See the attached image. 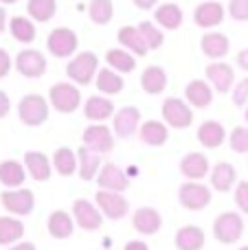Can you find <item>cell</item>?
Masks as SVG:
<instances>
[{"instance_id":"20","label":"cell","mask_w":248,"mask_h":250,"mask_svg":"<svg viewBox=\"0 0 248 250\" xmlns=\"http://www.w3.org/2000/svg\"><path fill=\"white\" fill-rule=\"evenodd\" d=\"M77 160H79V178L86 182L90 180H97V173H99V169L103 167V163H101V154L95 149H90V147L82 145L77 149Z\"/></svg>"},{"instance_id":"10","label":"cell","mask_w":248,"mask_h":250,"mask_svg":"<svg viewBox=\"0 0 248 250\" xmlns=\"http://www.w3.org/2000/svg\"><path fill=\"white\" fill-rule=\"evenodd\" d=\"M82 141L86 147L90 149L99 151L101 156L110 154L114 149V132L103 123H95V125H88L82 134Z\"/></svg>"},{"instance_id":"18","label":"cell","mask_w":248,"mask_h":250,"mask_svg":"<svg viewBox=\"0 0 248 250\" xmlns=\"http://www.w3.org/2000/svg\"><path fill=\"white\" fill-rule=\"evenodd\" d=\"M132 226L141 235H156L163 226V215L152 207H141L132 215Z\"/></svg>"},{"instance_id":"51","label":"cell","mask_w":248,"mask_h":250,"mask_svg":"<svg viewBox=\"0 0 248 250\" xmlns=\"http://www.w3.org/2000/svg\"><path fill=\"white\" fill-rule=\"evenodd\" d=\"M7 29V13H4V9H2V4H0V33Z\"/></svg>"},{"instance_id":"24","label":"cell","mask_w":248,"mask_h":250,"mask_svg":"<svg viewBox=\"0 0 248 250\" xmlns=\"http://www.w3.org/2000/svg\"><path fill=\"white\" fill-rule=\"evenodd\" d=\"M185 101L191 108H209L213 104V90L205 79H193L185 88Z\"/></svg>"},{"instance_id":"6","label":"cell","mask_w":248,"mask_h":250,"mask_svg":"<svg viewBox=\"0 0 248 250\" xmlns=\"http://www.w3.org/2000/svg\"><path fill=\"white\" fill-rule=\"evenodd\" d=\"M178 200L187 211H202L211 204V189L198 180L183 182L178 189Z\"/></svg>"},{"instance_id":"44","label":"cell","mask_w":248,"mask_h":250,"mask_svg":"<svg viewBox=\"0 0 248 250\" xmlns=\"http://www.w3.org/2000/svg\"><path fill=\"white\" fill-rule=\"evenodd\" d=\"M233 104L235 105H246L248 101V77H244L235 88H233Z\"/></svg>"},{"instance_id":"25","label":"cell","mask_w":248,"mask_h":250,"mask_svg":"<svg viewBox=\"0 0 248 250\" xmlns=\"http://www.w3.org/2000/svg\"><path fill=\"white\" fill-rule=\"evenodd\" d=\"M46 229H48V235H51L53 239H68L70 235L75 233V220L70 213L57 208V211H53L51 215H48Z\"/></svg>"},{"instance_id":"40","label":"cell","mask_w":248,"mask_h":250,"mask_svg":"<svg viewBox=\"0 0 248 250\" xmlns=\"http://www.w3.org/2000/svg\"><path fill=\"white\" fill-rule=\"evenodd\" d=\"M139 31H141V35H143V40L147 42L149 51H158V48L163 46V42H165V35H163V31L158 29L154 22H147V20L141 22Z\"/></svg>"},{"instance_id":"54","label":"cell","mask_w":248,"mask_h":250,"mask_svg":"<svg viewBox=\"0 0 248 250\" xmlns=\"http://www.w3.org/2000/svg\"><path fill=\"white\" fill-rule=\"evenodd\" d=\"M240 250H248V246H242V248H240Z\"/></svg>"},{"instance_id":"22","label":"cell","mask_w":248,"mask_h":250,"mask_svg":"<svg viewBox=\"0 0 248 250\" xmlns=\"http://www.w3.org/2000/svg\"><path fill=\"white\" fill-rule=\"evenodd\" d=\"M141 141L149 147H163L169 138V125L158 121V119H149V121H143L139 127Z\"/></svg>"},{"instance_id":"46","label":"cell","mask_w":248,"mask_h":250,"mask_svg":"<svg viewBox=\"0 0 248 250\" xmlns=\"http://www.w3.org/2000/svg\"><path fill=\"white\" fill-rule=\"evenodd\" d=\"M9 110H11V99L7 97V92L0 90V119H4L9 114Z\"/></svg>"},{"instance_id":"52","label":"cell","mask_w":248,"mask_h":250,"mask_svg":"<svg viewBox=\"0 0 248 250\" xmlns=\"http://www.w3.org/2000/svg\"><path fill=\"white\" fill-rule=\"evenodd\" d=\"M18 0H0V4H16Z\"/></svg>"},{"instance_id":"2","label":"cell","mask_w":248,"mask_h":250,"mask_svg":"<svg viewBox=\"0 0 248 250\" xmlns=\"http://www.w3.org/2000/svg\"><path fill=\"white\" fill-rule=\"evenodd\" d=\"M48 114H51V104L48 99H44L42 95H24L18 104V117L24 125L29 127H38V125L48 121Z\"/></svg>"},{"instance_id":"19","label":"cell","mask_w":248,"mask_h":250,"mask_svg":"<svg viewBox=\"0 0 248 250\" xmlns=\"http://www.w3.org/2000/svg\"><path fill=\"white\" fill-rule=\"evenodd\" d=\"M24 167H26V173H29L35 182H46L53 173L51 158H48L44 151H26Z\"/></svg>"},{"instance_id":"28","label":"cell","mask_w":248,"mask_h":250,"mask_svg":"<svg viewBox=\"0 0 248 250\" xmlns=\"http://www.w3.org/2000/svg\"><path fill=\"white\" fill-rule=\"evenodd\" d=\"M237 185V171L231 163H218L211 169V187L220 193H227Z\"/></svg>"},{"instance_id":"27","label":"cell","mask_w":248,"mask_h":250,"mask_svg":"<svg viewBox=\"0 0 248 250\" xmlns=\"http://www.w3.org/2000/svg\"><path fill=\"white\" fill-rule=\"evenodd\" d=\"M227 141V129L218 121H205L198 127V143L207 149H218Z\"/></svg>"},{"instance_id":"8","label":"cell","mask_w":248,"mask_h":250,"mask_svg":"<svg viewBox=\"0 0 248 250\" xmlns=\"http://www.w3.org/2000/svg\"><path fill=\"white\" fill-rule=\"evenodd\" d=\"M0 204L11 215H31L35 208V195H33V191L24 189V187H20V189H7L0 193Z\"/></svg>"},{"instance_id":"49","label":"cell","mask_w":248,"mask_h":250,"mask_svg":"<svg viewBox=\"0 0 248 250\" xmlns=\"http://www.w3.org/2000/svg\"><path fill=\"white\" fill-rule=\"evenodd\" d=\"M237 66L248 73V48H244V51L237 53Z\"/></svg>"},{"instance_id":"9","label":"cell","mask_w":248,"mask_h":250,"mask_svg":"<svg viewBox=\"0 0 248 250\" xmlns=\"http://www.w3.org/2000/svg\"><path fill=\"white\" fill-rule=\"evenodd\" d=\"M73 220L82 230H99L103 226V213L99 211V207L88 200H75L73 202Z\"/></svg>"},{"instance_id":"7","label":"cell","mask_w":248,"mask_h":250,"mask_svg":"<svg viewBox=\"0 0 248 250\" xmlns=\"http://www.w3.org/2000/svg\"><path fill=\"white\" fill-rule=\"evenodd\" d=\"M163 121H165L169 127L176 129H185L193 123V110L191 105L185 99H178V97H167L163 101Z\"/></svg>"},{"instance_id":"13","label":"cell","mask_w":248,"mask_h":250,"mask_svg":"<svg viewBox=\"0 0 248 250\" xmlns=\"http://www.w3.org/2000/svg\"><path fill=\"white\" fill-rule=\"evenodd\" d=\"M95 182L99 185V189L114 191V193H123V191L130 187V180H127V176L123 173V169L117 167L114 163H105L103 167L99 169V173H97Z\"/></svg>"},{"instance_id":"15","label":"cell","mask_w":248,"mask_h":250,"mask_svg":"<svg viewBox=\"0 0 248 250\" xmlns=\"http://www.w3.org/2000/svg\"><path fill=\"white\" fill-rule=\"evenodd\" d=\"M141 125V110L134 105H125L119 112H114L112 117V132L119 138H130L132 134H136Z\"/></svg>"},{"instance_id":"1","label":"cell","mask_w":248,"mask_h":250,"mask_svg":"<svg viewBox=\"0 0 248 250\" xmlns=\"http://www.w3.org/2000/svg\"><path fill=\"white\" fill-rule=\"evenodd\" d=\"M97 73H99V57L92 51H82L68 62L66 66V75L73 83L77 86H88L95 82Z\"/></svg>"},{"instance_id":"23","label":"cell","mask_w":248,"mask_h":250,"mask_svg":"<svg viewBox=\"0 0 248 250\" xmlns=\"http://www.w3.org/2000/svg\"><path fill=\"white\" fill-rule=\"evenodd\" d=\"M200 48L211 60H222V57H227L228 51H231V42H228V38L224 33H220V31H209V33L202 35Z\"/></svg>"},{"instance_id":"17","label":"cell","mask_w":248,"mask_h":250,"mask_svg":"<svg viewBox=\"0 0 248 250\" xmlns=\"http://www.w3.org/2000/svg\"><path fill=\"white\" fill-rule=\"evenodd\" d=\"M180 171L187 180H202L211 171V163L202 151H189L180 160Z\"/></svg>"},{"instance_id":"35","label":"cell","mask_w":248,"mask_h":250,"mask_svg":"<svg viewBox=\"0 0 248 250\" xmlns=\"http://www.w3.org/2000/svg\"><path fill=\"white\" fill-rule=\"evenodd\" d=\"M105 62H108L110 68L121 75H127L136 68V55L125 51V48H110V51L105 53Z\"/></svg>"},{"instance_id":"39","label":"cell","mask_w":248,"mask_h":250,"mask_svg":"<svg viewBox=\"0 0 248 250\" xmlns=\"http://www.w3.org/2000/svg\"><path fill=\"white\" fill-rule=\"evenodd\" d=\"M88 16L95 24H108L114 16V4L112 0H90L88 4Z\"/></svg>"},{"instance_id":"53","label":"cell","mask_w":248,"mask_h":250,"mask_svg":"<svg viewBox=\"0 0 248 250\" xmlns=\"http://www.w3.org/2000/svg\"><path fill=\"white\" fill-rule=\"evenodd\" d=\"M244 119H246V123H248V105H246V110H244Z\"/></svg>"},{"instance_id":"43","label":"cell","mask_w":248,"mask_h":250,"mask_svg":"<svg viewBox=\"0 0 248 250\" xmlns=\"http://www.w3.org/2000/svg\"><path fill=\"white\" fill-rule=\"evenodd\" d=\"M235 204L244 215H248V180L237 182L235 187Z\"/></svg>"},{"instance_id":"36","label":"cell","mask_w":248,"mask_h":250,"mask_svg":"<svg viewBox=\"0 0 248 250\" xmlns=\"http://www.w3.org/2000/svg\"><path fill=\"white\" fill-rule=\"evenodd\" d=\"M9 31H11V38L22 44H31L35 40V35H38V29H35L33 20L24 18V16H13L11 20H9Z\"/></svg>"},{"instance_id":"26","label":"cell","mask_w":248,"mask_h":250,"mask_svg":"<svg viewBox=\"0 0 248 250\" xmlns=\"http://www.w3.org/2000/svg\"><path fill=\"white\" fill-rule=\"evenodd\" d=\"M83 117L92 123H103L110 117H114V104L105 97H88V101L83 104Z\"/></svg>"},{"instance_id":"14","label":"cell","mask_w":248,"mask_h":250,"mask_svg":"<svg viewBox=\"0 0 248 250\" xmlns=\"http://www.w3.org/2000/svg\"><path fill=\"white\" fill-rule=\"evenodd\" d=\"M205 73H207V79L211 82V86L215 88V92H222V95L231 92L233 83H235V70H233L231 64L218 60V62L207 66Z\"/></svg>"},{"instance_id":"4","label":"cell","mask_w":248,"mask_h":250,"mask_svg":"<svg viewBox=\"0 0 248 250\" xmlns=\"http://www.w3.org/2000/svg\"><path fill=\"white\" fill-rule=\"evenodd\" d=\"M244 235V220H242L240 213H220L213 222V237L220 244H237Z\"/></svg>"},{"instance_id":"47","label":"cell","mask_w":248,"mask_h":250,"mask_svg":"<svg viewBox=\"0 0 248 250\" xmlns=\"http://www.w3.org/2000/svg\"><path fill=\"white\" fill-rule=\"evenodd\" d=\"M132 2H134L141 11H149V9H154L158 4V0H132Z\"/></svg>"},{"instance_id":"34","label":"cell","mask_w":248,"mask_h":250,"mask_svg":"<svg viewBox=\"0 0 248 250\" xmlns=\"http://www.w3.org/2000/svg\"><path fill=\"white\" fill-rule=\"evenodd\" d=\"M53 169L64 178L73 176L79 169L77 151H73L70 147H60V149H55V154H53Z\"/></svg>"},{"instance_id":"31","label":"cell","mask_w":248,"mask_h":250,"mask_svg":"<svg viewBox=\"0 0 248 250\" xmlns=\"http://www.w3.org/2000/svg\"><path fill=\"white\" fill-rule=\"evenodd\" d=\"M183 9L178 7L176 2H165V4H158L156 11H154V20L167 31H176L180 29L183 24Z\"/></svg>"},{"instance_id":"41","label":"cell","mask_w":248,"mask_h":250,"mask_svg":"<svg viewBox=\"0 0 248 250\" xmlns=\"http://www.w3.org/2000/svg\"><path fill=\"white\" fill-rule=\"evenodd\" d=\"M228 147L235 154H246L248 151V127H233L228 136Z\"/></svg>"},{"instance_id":"42","label":"cell","mask_w":248,"mask_h":250,"mask_svg":"<svg viewBox=\"0 0 248 250\" xmlns=\"http://www.w3.org/2000/svg\"><path fill=\"white\" fill-rule=\"evenodd\" d=\"M228 16L237 22L248 20V0H231L228 2Z\"/></svg>"},{"instance_id":"16","label":"cell","mask_w":248,"mask_h":250,"mask_svg":"<svg viewBox=\"0 0 248 250\" xmlns=\"http://www.w3.org/2000/svg\"><path fill=\"white\" fill-rule=\"evenodd\" d=\"M224 4L222 2H215V0H205L196 7V13H193V20L200 29H215L224 22Z\"/></svg>"},{"instance_id":"30","label":"cell","mask_w":248,"mask_h":250,"mask_svg":"<svg viewBox=\"0 0 248 250\" xmlns=\"http://www.w3.org/2000/svg\"><path fill=\"white\" fill-rule=\"evenodd\" d=\"M26 180V167L18 160H4L0 163V182L7 189H20Z\"/></svg>"},{"instance_id":"48","label":"cell","mask_w":248,"mask_h":250,"mask_svg":"<svg viewBox=\"0 0 248 250\" xmlns=\"http://www.w3.org/2000/svg\"><path fill=\"white\" fill-rule=\"evenodd\" d=\"M123 250H149V246L145 242H141V239H132V242L125 244V248Z\"/></svg>"},{"instance_id":"50","label":"cell","mask_w":248,"mask_h":250,"mask_svg":"<svg viewBox=\"0 0 248 250\" xmlns=\"http://www.w3.org/2000/svg\"><path fill=\"white\" fill-rule=\"evenodd\" d=\"M9 250H38V248H35V244H31V242H18L16 246H11Z\"/></svg>"},{"instance_id":"37","label":"cell","mask_w":248,"mask_h":250,"mask_svg":"<svg viewBox=\"0 0 248 250\" xmlns=\"http://www.w3.org/2000/svg\"><path fill=\"white\" fill-rule=\"evenodd\" d=\"M22 235H24V224L18 217H0V246H11L20 242Z\"/></svg>"},{"instance_id":"21","label":"cell","mask_w":248,"mask_h":250,"mask_svg":"<svg viewBox=\"0 0 248 250\" xmlns=\"http://www.w3.org/2000/svg\"><path fill=\"white\" fill-rule=\"evenodd\" d=\"M117 40H119V44H121V48L134 53L136 57H145L149 53V46L143 40V35H141L139 26H130V24L121 26V29L117 31Z\"/></svg>"},{"instance_id":"12","label":"cell","mask_w":248,"mask_h":250,"mask_svg":"<svg viewBox=\"0 0 248 250\" xmlns=\"http://www.w3.org/2000/svg\"><path fill=\"white\" fill-rule=\"evenodd\" d=\"M18 73L26 79H40L46 73V57L35 48H24L16 55V64Z\"/></svg>"},{"instance_id":"29","label":"cell","mask_w":248,"mask_h":250,"mask_svg":"<svg viewBox=\"0 0 248 250\" xmlns=\"http://www.w3.org/2000/svg\"><path fill=\"white\" fill-rule=\"evenodd\" d=\"M205 230L200 226L187 224L176 233V248L178 250H202L205 248Z\"/></svg>"},{"instance_id":"32","label":"cell","mask_w":248,"mask_h":250,"mask_svg":"<svg viewBox=\"0 0 248 250\" xmlns=\"http://www.w3.org/2000/svg\"><path fill=\"white\" fill-rule=\"evenodd\" d=\"M141 88L147 95H161L167 88V75L161 66H147L141 73Z\"/></svg>"},{"instance_id":"45","label":"cell","mask_w":248,"mask_h":250,"mask_svg":"<svg viewBox=\"0 0 248 250\" xmlns=\"http://www.w3.org/2000/svg\"><path fill=\"white\" fill-rule=\"evenodd\" d=\"M11 66H13L11 55H9V53L4 51V48H0V79L7 77L9 70H11Z\"/></svg>"},{"instance_id":"5","label":"cell","mask_w":248,"mask_h":250,"mask_svg":"<svg viewBox=\"0 0 248 250\" xmlns=\"http://www.w3.org/2000/svg\"><path fill=\"white\" fill-rule=\"evenodd\" d=\"M77 46H79L77 33H75L73 29H68V26H57V29H53L46 38L48 53H51L53 57H60V60L75 55Z\"/></svg>"},{"instance_id":"11","label":"cell","mask_w":248,"mask_h":250,"mask_svg":"<svg viewBox=\"0 0 248 250\" xmlns=\"http://www.w3.org/2000/svg\"><path fill=\"white\" fill-rule=\"evenodd\" d=\"M95 204L108 220H123L127 215V211H130V204L123 198V193H114V191L99 189L95 195Z\"/></svg>"},{"instance_id":"33","label":"cell","mask_w":248,"mask_h":250,"mask_svg":"<svg viewBox=\"0 0 248 250\" xmlns=\"http://www.w3.org/2000/svg\"><path fill=\"white\" fill-rule=\"evenodd\" d=\"M95 86H97V90L103 92V95H119V92L125 88V82H123L121 73H117V70L101 68L95 77Z\"/></svg>"},{"instance_id":"38","label":"cell","mask_w":248,"mask_h":250,"mask_svg":"<svg viewBox=\"0 0 248 250\" xmlns=\"http://www.w3.org/2000/svg\"><path fill=\"white\" fill-rule=\"evenodd\" d=\"M26 13L35 22H48L55 18L57 2L55 0H29L26 2Z\"/></svg>"},{"instance_id":"3","label":"cell","mask_w":248,"mask_h":250,"mask_svg":"<svg viewBox=\"0 0 248 250\" xmlns=\"http://www.w3.org/2000/svg\"><path fill=\"white\" fill-rule=\"evenodd\" d=\"M48 104L62 114H73L82 105V92L77 83L70 82H57L48 90Z\"/></svg>"}]
</instances>
